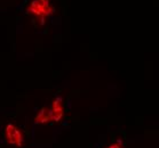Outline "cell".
<instances>
[{
    "mask_svg": "<svg viewBox=\"0 0 159 148\" xmlns=\"http://www.w3.org/2000/svg\"><path fill=\"white\" fill-rule=\"evenodd\" d=\"M105 148H125V140H124V138L118 137Z\"/></svg>",
    "mask_w": 159,
    "mask_h": 148,
    "instance_id": "4",
    "label": "cell"
},
{
    "mask_svg": "<svg viewBox=\"0 0 159 148\" xmlns=\"http://www.w3.org/2000/svg\"><path fill=\"white\" fill-rule=\"evenodd\" d=\"M26 15L36 25H43L55 13L51 0H31L25 8Z\"/></svg>",
    "mask_w": 159,
    "mask_h": 148,
    "instance_id": "1",
    "label": "cell"
},
{
    "mask_svg": "<svg viewBox=\"0 0 159 148\" xmlns=\"http://www.w3.org/2000/svg\"><path fill=\"white\" fill-rule=\"evenodd\" d=\"M48 114H49V121H54V122L61 121V119L64 115V107H63L61 97L54 99L51 108L48 109Z\"/></svg>",
    "mask_w": 159,
    "mask_h": 148,
    "instance_id": "3",
    "label": "cell"
},
{
    "mask_svg": "<svg viewBox=\"0 0 159 148\" xmlns=\"http://www.w3.org/2000/svg\"><path fill=\"white\" fill-rule=\"evenodd\" d=\"M37 121L40 123H43V122H47V121H49V114H48V111H46V109H43L41 112L38 114V116H37Z\"/></svg>",
    "mask_w": 159,
    "mask_h": 148,
    "instance_id": "5",
    "label": "cell"
},
{
    "mask_svg": "<svg viewBox=\"0 0 159 148\" xmlns=\"http://www.w3.org/2000/svg\"><path fill=\"white\" fill-rule=\"evenodd\" d=\"M5 140L9 146L21 147L23 141H24L23 132L18 126L15 125L14 123H8L5 128Z\"/></svg>",
    "mask_w": 159,
    "mask_h": 148,
    "instance_id": "2",
    "label": "cell"
}]
</instances>
